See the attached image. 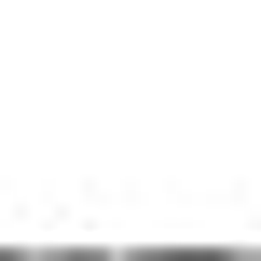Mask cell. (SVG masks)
<instances>
[{
  "label": "cell",
  "instance_id": "cell-1",
  "mask_svg": "<svg viewBox=\"0 0 261 261\" xmlns=\"http://www.w3.org/2000/svg\"><path fill=\"white\" fill-rule=\"evenodd\" d=\"M151 261H261V248H151Z\"/></svg>",
  "mask_w": 261,
  "mask_h": 261
}]
</instances>
